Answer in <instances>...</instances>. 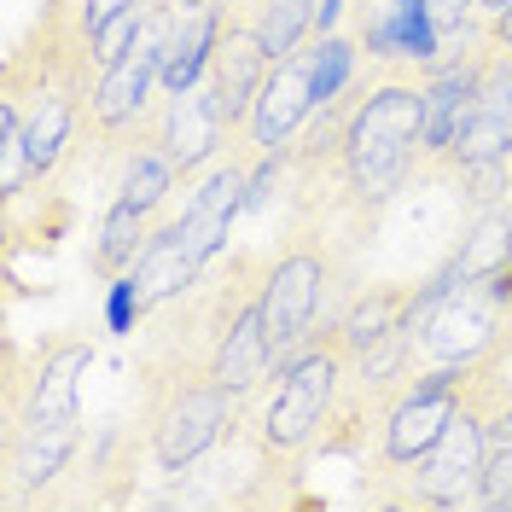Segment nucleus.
<instances>
[{
    "mask_svg": "<svg viewBox=\"0 0 512 512\" xmlns=\"http://www.w3.org/2000/svg\"><path fill=\"white\" fill-rule=\"evenodd\" d=\"M338 158H344V198L355 210L390 204L419 181V134H425V88L390 70L373 82H350L338 99Z\"/></svg>",
    "mask_w": 512,
    "mask_h": 512,
    "instance_id": "1",
    "label": "nucleus"
},
{
    "mask_svg": "<svg viewBox=\"0 0 512 512\" xmlns=\"http://www.w3.org/2000/svg\"><path fill=\"white\" fill-rule=\"evenodd\" d=\"M245 414V396L227 390L204 355L181 344H152L140 355V437L152 448L158 472L181 478L210 448H222L233 419Z\"/></svg>",
    "mask_w": 512,
    "mask_h": 512,
    "instance_id": "2",
    "label": "nucleus"
},
{
    "mask_svg": "<svg viewBox=\"0 0 512 512\" xmlns=\"http://www.w3.org/2000/svg\"><path fill=\"white\" fill-rule=\"evenodd\" d=\"M350 367L355 361H350V350L338 344V326H320L315 338L280 367V384H274V396L262 402V414H251L256 431H262V443H268V454H274L286 472L315 454L320 425L332 414V402H338V390L350 379Z\"/></svg>",
    "mask_w": 512,
    "mask_h": 512,
    "instance_id": "3",
    "label": "nucleus"
},
{
    "mask_svg": "<svg viewBox=\"0 0 512 512\" xmlns=\"http://www.w3.org/2000/svg\"><path fill=\"white\" fill-rule=\"evenodd\" d=\"M338 286V262L320 233H297L286 251L268 262L262 286V315H268V344H274V373L315 338V320Z\"/></svg>",
    "mask_w": 512,
    "mask_h": 512,
    "instance_id": "4",
    "label": "nucleus"
},
{
    "mask_svg": "<svg viewBox=\"0 0 512 512\" xmlns=\"http://www.w3.org/2000/svg\"><path fill=\"white\" fill-rule=\"evenodd\" d=\"M94 361V344L59 332L24 361V350L6 338V379H0V425H24V419H70L76 414V390Z\"/></svg>",
    "mask_w": 512,
    "mask_h": 512,
    "instance_id": "5",
    "label": "nucleus"
},
{
    "mask_svg": "<svg viewBox=\"0 0 512 512\" xmlns=\"http://www.w3.org/2000/svg\"><path fill=\"white\" fill-rule=\"evenodd\" d=\"M466 379H472V361H437L431 373H414V379L396 384V396L384 408V425H379L373 466H414L419 454L448 431V419L460 414Z\"/></svg>",
    "mask_w": 512,
    "mask_h": 512,
    "instance_id": "6",
    "label": "nucleus"
},
{
    "mask_svg": "<svg viewBox=\"0 0 512 512\" xmlns=\"http://www.w3.org/2000/svg\"><path fill=\"white\" fill-rule=\"evenodd\" d=\"M483 408L460 402V414L448 419V431L419 454L414 466H379V472H402L396 501H419V507H478L483 501Z\"/></svg>",
    "mask_w": 512,
    "mask_h": 512,
    "instance_id": "7",
    "label": "nucleus"
},
{
    "mask_svg": "<svg viewBox=\"0 0 512 512\" xmlns=\"http://www.w3.org/2000/svg\"><path fill=\"white\" fill-rule=\"evenodd\" d=\"M152 88H163V47L158 30L146 35L134 53H123L117 64H105L88 88V117H82V134L99 140V146H123L140 128L152 123Z\"/></svg>",
    "mask_w": 512,
    "mask_h": 512,
    "instance_id": "8",
    "label": "nucleus"
},
{
    "mask_svg": "<svg viewBox=\"0 0 512 512\" xmlns=\"http://www.w3.org/2000/svg\"><path fill=\"white\" fill-rule=\"evenodd\" d=\"M507 338V303L495 297L489 280H466L448 297H437L414 326L419 355L431 361H478Z\"/></svg>",
    "mask_w": 512,
    "mask_h": 512,
    "instance_id": "9",
    "label": "nucleus"
},
{
    "mask_svg": "<svg viewBox=\"0 0 512 512\" xmlns=\"http://www.w3.org/2000/svg\"><path fill=\"white\" fill-rule=\"evenodd\" d=\"M315 111H320V99H315V35H309L297 53L274 59V70H268V82H262V94H256V105H251V123L239 134V158H256V152H268V146L297 140Z\"/></svg>",
    "mask_w": 512,
    "mask_h": 512,
    "instance_id": "10",
    "label": "nucleus"
},
{
    "mask_svg": "<svg viewBox=\"0 0 512 512\" xmlns=\"http://www.w3.org/2000/svg\"><path fill=\"white\" fill-rule=\"evenodd\" d=\"M274 70V53L256 30L251 12H239L233 0H222V41H216V59H210V82H216V99H222V117H227V140H239L245 123H251V105L262 94Z\"/></svg>",
    "mask_w": 512,
    "mask_h": 512,
    "instance_id": "11",
    "label": "nucleus"
},
{
    "mask_svg": "<svg viewBox=\"0 0 512 512\" xmlns=\"http://www.w3.org/2000/svg\"><path fill=\"white\" fill-rule=\"evenodd\" d=\"M355 41L384 70H425L443 53V30L431 18V0H361L355 6Z\"/></svg>",
    "mask_w": 512,
    "mask_h": 512,
    "instance_id": "12",
    "label": "nucleus"
},
{
    "mask_svg": "<svg viewBox=\"0 0 512 512\" xmlns=\"http://www.w3.org/2000/svg\"><path fill=\"white\" fill-rule=\"evenodd\" d=\"M82 448V414L70 419H24V425H6L0 431V466H6V495L12 501H30L47 483H59L70 472Z\"/></svg>",
    "mask_w": 512,
    "mask_h": 512,
    "instance_id": "13",
    "label": "nucleus"
},
{
    "mask_svg": "<svg viewBox=\"0 0 512 512\" xmlns=\"http://www.w3.org/2000/svg\"><path fill=\"white\" fill-rule=\"evenodd\" d=\"M146 128L158 134L163 152L175 158L181 181H192L227 140V117H222V99H216V82L204 76V82H192V88H181V94H169L163 111H152Z\"/></svg>",
    "mask_w": 512,
    "mask_h": 512,
    "instance_id": "14",
    "label": "nucleus"
},
{
    "mask_svg": "<svg viewBox=\"0 0 512 512\" xmlns=\"http://www.w3.org/2000/svg\"><path fill=\"white\" fill-rule=\"evenodd\" d=\"M152 30H158V47H163V94H181V88L210 76L216 41H222V0L163 6Z\"/></svg>",
    "mask_w": 512,
    "mask_h": 512,
    "instance_id": "15",
    "label": "nucleus"
},
{
    "mask_svg": "<svg viewBox=\"0 0 512 512\" xmlns=\"http://www.w3.org/2000/svg\"><path fill=\"white\" fill-rule=\"evenodd\" d=\"M245 169H251V158L233 152L222 169H210L204 187L192 192L187 216H181V239H187V251H192L198 268H210V262L227 251V233L245 216Z\"/></svg>",
    "mask_w": 512,
    "mask_h": 512,
    "instance_id": "16",
    "label": "nucleus"
},
{
    "mask_svg": "<svg viewBox=\"0 0 512 512\" xmlns=\"http://www.w3.org/2000/svg\"><path fill=\"white\" fill-rule=\"evenodd\" d=\"M419 320V291L414 286H367L350 297V309L332 320L338 326V344L350 350V361L373 355L379 344H390L396 332H408Z\"/></svg>",
    "mask_w": 512,
    "mask_h": 512,
    "instance_id": "17",
    "label": "nucleus"
},
{
    "mask_svg": "<svg viewBox=\"0 0 512 512\" xmlns=\"http://www.w3.org/2000/svg\"><path fill=\"white\" fill-rule=\"evenodd\" d=\"M128 274H134V291H140V309L158 315V309H169L181 291H192V280H198L204 268L192 262L187 239H181V222H158L152 245L140 251V262H134Z\"/></svg>",
    "mask_w": 512,
    "mask_h": 512,
    "instance_id": "18",
    "label": "nucleus"
},
{
    "mask_svg": "<svg viewBox=\"0 0 512 512\" xmlns=\"http://www.w3.org/2000/svg\"><path fill=\"white\" fill-rule=\"evenodd\" d=\"M158 210H146V204H134V198H123L117 192V204L99 216V239H94V251H88V274L94 280H117V274H128L134 262H140V251L152 245V233H158Z\"/></svg>",
    "mask_w": 512,
    "mask_h": 512,
    "instance_id": "19",
    "label": "nucleus"
},
{
    "mask_svg": "<svg viewBox=\"0 0 512 512\" xmlns=\"http://www.w3.org/2000/svg\"><path fill=\"white\" fill-rule=\"evenodd\" d=\"M175 181H181V169H175V158L163 152V140L152 134V128H140L134 134V146H128V163H123V198H134V204H146V210H163V198L175 192Z\"/></svg>",
    "mask_w": 512,
    "mask_h": 512,
    "instance_id": "20",
    "label": "nucleus"
},
{
    "mask_svg": "<svg viewBox=\"0 0 512 512\" xmlns=\"http://www.w3.org/2000/svg\"><path fill=\"white\" fill-rule=\"evenodd\" d=\"M233 6L256 18V30H262V41H268L274 59L297 53V47L315 35V12H320V0H233Z\"/></svg>",
    "mask_w": 512,
    "mask_h": 512,
    "instance_id": "21",
    "label": "nucleus"
},
{
    "mask_svg": "<svg viewBox=\"0 0 512 512\" xmlns=\"http://www.w3.org/2000/svg\"><path fill=\"white\" fill-rule=\"evenodd\" d=\"M478 507H512V402L483 419V501Z\"/></svg>",
    "mask_w": 512,
    "mask_h": 512,
    "instance_id": "22",
    "label": "nucleus"
},
{
    "mask_svg": "<svg viewBox=\"0 0 512 512\" xmlns=\"http://www.w3.org/2000/svg\"><path fill=\"white\" fill-rule=\"evenodd\" d=\"M454 187L466 192V204H472V216H483V210H501V204L512 198V158L466 163V169L454 175Z\"/></svg>",
    "mask_w": 512,
    "mask_h": 512,
    "instance_id": "23",
    "label": "nucleus"
},
{
    "mask_svg": "<svg viewBox=\"0 0 512 512\" xmlns=\"http://www.w3.org/2000/svg\"><path fill=\"white\" fill-rule=\"evenodd\" d=\"M355 82V35H315V99H338Z\"/></svg>",
    "mask_w": 512,
    "mask_h": 512,
    "instance_id": "24",
    "label": "nucleus"
},
{
    "mask_svg": "<svg viewBox=\"0 0 512 512\" xmlns=\"http://www.w3.org/2000/svg\"><path fill=\"white\" fill-rule=\"evenodd\" d=\"M105 320H111V332H123V338L140 326V320H146V309H140V291H134V274H117V280H111Z\"/></svg>",
    "mask_w": 512,
    "mask_h": 512,
    "instance_id": "25",
    "label": "nucleus"
},
{
    "mask_svg": "<svg viewBox=\"0 0 512 512\" xmlns=\"http://www.w3.org/2000/svg\"><path fill=\"white\" fill-rule=\"evenodd\" d=\"M478 12H483V0H431V18H437L443 41H448V35L478 30Z\"/></svg>",
    "mask_w": 512,
    "mask_h": 512,
    "instance_id": "26",
    "label": "nucleus"
},
{
    "mask_svg": "<svg viewBox=\"0 0 512 512\" xmlns=\"http://www.w3.org/2000/svg\"><path fill=\"white\" fill-rule=\"evenodd\" d=\"M483 35H489L495 47H507V53H512V0L501 6V12H489V18H483Z\"/></svg>",
    "mask_w": 512,
    "mask_h": 512,
    "instance_id": "27",
    "label": "nucleus"
},
{
    "mask_svg": "<svg viewBox=\"0 0 512 512\" xmlns=\"http://www.w3.org/2000/svg\"><path fill=\"white\" fill-rule=\"evenodd\" d=\"M338 18H344V0H320V12H315V35H338Z\"/></svg>",
    "mask_w": 512,
    "mask_h": 512,
    "instance_id": "28",
    "label": "nucleus"
},
{
    "mask_svg": "<svg viewBox=\"0 0 512 512\" xmlns=\"http://www.w3.org/2000/svg\"><path fill=\"white\" fill-rule=\"evenodd\" d=\"M489 286H495V297H501V303L512 309V262L501 268V274H495V280H489Z\"/></svg>",
    "mask_w": 512,
    "mask_h": 512,
    "instance_id": "29",
    "label": "nucleus"
},
{
    "mask_svg": "<svg viewBox=\"0 0 512 512\" xmlns=\"http://www.w3.org/2000/svg\"><path fill=\"white\" fill-rule=\"evenodd\" d=\"M501 6H507V0H483V12H501Z\"/></svg>",
    "mask_w": 512,
    "mask_h": 512,
    "instance_id": "30",
    "label": "nucleus"
}]
</instances>
